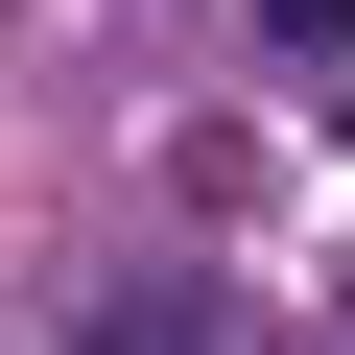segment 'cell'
I'll use <instances>...</instances> for the list:
<instances>
[{
  "label": "cell",
  "mask_w": 355,
  "mask_h": 355,
  "mask_svg": "<svg viewBox=\"0 0 355 355\" xmlns=\"http://www.w3.org/2000/svg\"><path fill=\"white\" fill-rule=\"evenodd\" d=\"M237 24H261L284 71H331V48H355V0H237Z\"/></svg>",
  "instance_id": "cell-1"
}]
</instances>
